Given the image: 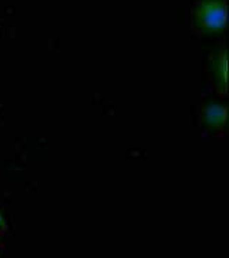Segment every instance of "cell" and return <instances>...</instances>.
<instances>
[{
    "instance_id": "3",
    "label": "cell",
    "mask_w": 229,
    "mask_h": 258,
    "mask_svg": "<svg viewBox=\"0 0 229 258\" xmlns=\"http://www.w3.org/2000/svg\"><path fill=\"white\" fill-rule=\"evenodd\" d=\"M213 70H214V75L218 79L221 90H225L226 84H228V52H226V50L219 51L214 63H213Z\"/></svg>"
},
{
    "instance_id": "2",
    "label": "cell",
    "mask_w": 229,
    "mask_h": 258,
    "mask_svg": "<svg viewBox=\"0 0 229 258\" xmlns=\"http://www.w3.org/2000/svg\"><path fill=\"white\" fill-rule=\"evenodd\" d=\"M228 119V107L210 103L203 107V121L213 128H222Z\"/></svg>"
},
{
    "instance_id": "1",
    "label": "cell",
    "mask_w": 229,
    "mask_h": 258,
    "mask_svg": "<svg viewBox=\"0 0 229 258\" xmlns=\"http://www.w3.org/2000/svg\"><path fill=\"white\" fill-rule=\"evenodd\" d=\"M195 18L200 29L219 32L226 26V3L225 0H202L195 10Z\"/></svg>"
},
{
    "instance_id": "4",
    "label": "cell",
    "mask_w": 229,
    "mask_h": 258,
    "mask_svg": "<svg viewBox=\"0 0 229 258\" xmlns=\"http://www.w3.org/2000/svg\"><path fill=\"white\" fill-rule=\"evenodd\" d=\"M3 223H5V221H3V217H2V213H0V227L3 225Z\"/></svg>"
}]
</instances>
